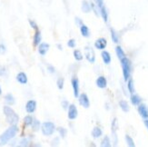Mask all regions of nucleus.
<instances>
[{
	"instance_id": "1",
	"label": "nucleus",
	"mask_w": 148,
	"mask_h": 147,
	"mask_svg": "<svg viewBox=\"0 0 148 147\" xmlns=\"http://www.w3.org/2000/svg\"><path fill=\"white\" fill-rule=\"evenodd\" d=\"M17 132H18V128L17 125L15 124L11 125L6 132L0 135V145L6 144L9 140H11L13 137H15V135L17 134Z\"/></svg>"
},
{
	"instance_id": "2",
	"label": "nucleus",
	"mask_w": 148,
	"mask_h": 147,
	"mask_svg": "<svg viewBox=\"0 0 148 147\" xmlns=\"http://www.w3.org/2000/svg\"><path fill=\"white\" fill-rule=\"evenodd\" d=\"M4 114L6 115V118L7 120V122L13 125V124H17L18 123V120H19V117L18 115L15 114V112L14 110L9 107V106H4Z\"/></svg>"
},
{
	"instance_id": "3",
	"label": "nucleus",
	"mask_w": 148,
	"mask_h": 147,
	"mask_svg": "<svg viewBox=\"0 0 148 147\" xmlns=\"http://www.w3.org/2000/svg\"><path fill=\"white\" fill-rule=\"evenodd\" d=\"M121 65H122L123 68V75L125 80L128 81L131 74V62L127 57H124L123 59H121Z\"/></svg>"
},
{
	"instance_id": "4",
	"label": "nucleus",
	"mask_w": 148,
	"mask_h": 147,
	"mask_svg": "<svg viewBox=\"0 0 148 147\" xmlns=\"http://www.w3.org/2000/svg\"><path fill=\"white\" fill-rule=\"evenodd\" d=\"M41 129H42V133H43L44 135L48 136V135L53 134V133L55 132L56 126L52 122H45L43 124H42Z\"/></svg>"
},
{
	"instance_id": "5",
	"label": "nucleus",
	"mask_w": 148,
	"mask_h": 147,
	"mask_svg": "<svg viewBox=\"0 0 148 147\" xmlns=\"http://www.w3.org/2000/svg\"><path fill=\"white\" fill-rule=\"evenodd\" d=\"M84 55H86V58L87 61L91 64H94L96 61V55H94V52L90 47H86L84 48Z\"/></svg>"
},
{
	"instance_id": "6",
	"label": "nucleus",
	"mask_w": 148,
	"mask_h": 147,
	"mask_svg": "<svg viewBox=\"0 0 148 147\" xmlns=\"http://www.w3.org/2000/svg\"><path fill=\"white\" fill-rule=\"evenodd\" d=\"M79 98V104H81V106L84 108H88L90 106V102H89V99H88V96L86 94H81L80 96H78Z\"/></svg>"
},
{
	"instance_id": "7",
	"label": "nucleus",
	"mask_w": 148,
	"mask_h": 147,
	"mask_svg": "<svg viewBox=\"0 0 148 147\" xmlns=\"http://www.w3.org/2000/svg\"><path fill=\"white\" fill-rule=\"evenodd\" d=\"M77 114H78V112H77L76 106L75 104H70V106H68V118L74 120L77 117Z\"/></svg>"
},
{
	"instance_id": "8",
	"label": "nucleus",
	"mask_w": 148,
	"mask_h": 147,
	"mask_svg": "<svg viewBox=\"0 0 148 147\" xmlns=\"http://www.w3.org/2000/svg\"><path fill=\"white\" fill-rule=\"evenodd\" d=\"M72 86L74 89V96L77 98L79 96V81L76 77L72 78Z\"/></svg>"
},
{
	"instance_id": "9",
	"label": "nucleus",
	"mask_w": 148,
	"mask_h": 147,
	"mask_svg": "<svg viewBox=\"0 0 148 147\" xmlns=\"http://www.w3.org/2000/svg\"><path fill=\"white\" fill-rule=\"evenodd\" d=\"M138 113L144 119L148 118V107L145 104H139L138 106Z\"/></svg>"
},
{
	"instance_id": "10",
	"label": "nucleus",
	"mask_w": 148,
	"mask_h": 147,
	"mask_svg": "<svg viewBox=\"0 0 148 147\" xmlns=\"http://www.w3.org/2000/svg\"><path fill=\"white\" fill-rule=\"evenodd\" d=\"M106 45H107V42L104 38H99L96 41V43H94L96 48L99 50H104L105 47H106Z\"/></svg>"
},
{
	"instance_id": "11",
	"label": "nucleus",
	"mask_w": 148,
	"mask_h": 147,
	"mask_svg": "<svg viewBox=\"0 0 148 147\" xmlns=\"http://www.w3.org/2000/svg\"><path fill=\"white\" fill-rule=\"evenodd\" d=\"M35 108H36V102L34 100H30L26 103V106H25V110L26 112L31 114V113H34L35 111Z\"/></svg>"
},
{
	"instance_id": "12",
	"label": "nucleus",
	"mask_w": 148,
	"mask_h": 147,
	"mask_svg": "<svg viewBox=\"0 0 148 147\" xmlns=\"http://www.w3.org/2000/svg\"><path fill=\"white\" fill-rule=\"evenodd\" d=\"M49 50V45L46 44V43H42L39 45V47H38V52L41 55H45L47 51Z\"/></svg>"
},
{
	"instance_id": "13",
	"label": "nucleus",
	"mask_w": 148,
	"mask_h": 147,
	"mask_svg": "<svg viewBox=\"0 0 148 147\" xmlns=\"http://www.w3.org/2000/svg\"><path fill=\"white\" fill-rule=\"evenodd\" d=\"M96 86L99 88H104V87H106L107 82H106V79H105V77H104V76H99L97 78V80H96Z\"/></svg>"
},
{
	"instance_id": "14",
	"label": "nucleus",
	"mask_w": 148,
	"mask_h": 147,
	"mask_svg": "<svg viewBox=\"0 0 148 147\" xmlns=\"http://www.w3.org/2000/svg\"><path fill=\"white\" fill-rule=\"evenodd\" d=\"M17 80L20 84H22V85H25V84L27 83V76H26V75H25V73L21 72V73H19L18 75L17 76Z\"/></svg>"
},
{
	"instance_id": "15",
	"label": "nucleus",
	"mask_w": 148,
	"mask_h": 147,
	"mask_svg": "<svg viewBox=\"0 0 148 147\" xmlns=\"http://www.w3.org/2000/svg\"><path fill=\"white\" fill-rule=\"evenodd\" d=\"M80 31H81V34L84 37H88L89 35H90V31H89V28L86 27V25H80Z\"/></svg>"
},
{
	"instance_id": "16",
	"label": "nucleus",
	"mask_w": 148,
	"mask_h": 147,
	"mask_svg": "<svg viewBox=\"0 0 148 147\" xmlns=\"http://www.w3.org/2000/svg\"><path fill=\"white\" fill-rule=\"evenodd\" d=\"M101 55H102V58H103V61H104V64H106V65L110 64V62H111V55H110V54L108 53L107 51H103Z\"/></svg>"
},
{
	"instance_id": "17",
	"label": "nucleus",
	"mask_w": 148,
	"mask_h": 147,
	"mask_svg": "<svg viewBox=\"0 0 148 147\" xmlns=\"http://www.w3.org/2000/svg\"><path fill=\"white\" fill-rule=\"evenodd\" d=\"M41 33L39 30H35V33L34 35V45H38L41 42Z\"/></svg>"
},
{
	"instance_id": "18",
	"label": "nucleus",
	"mask_w": 148,
	"mask_h": 147,
	"mask_svg": "<svg viewBox=\"0 0 148 147\" xmlns=\"http://www.w3.org/2000/svg\"><path fill=\"white\" fill-rule=\"evenodd\" d=\"M131 102L135 106H139L142 102V99L139 96H137V94H133V96H131Z\"/></svg>"
},
{
	"instance_id": "19",
	"label": "nucleus",
	"mask_w": 148,
	"mask_h": 147,
	"mask_svg": "<svg viewBox=\"0 0 148 147\" xmlns=\"http://www.w3.org/2000/svg\"><path fill=\"white\" fill-rule=\"evenodd\" d=\"M102 130L100 129L99 127H94L92 131V135L94 138H99L100 136L102 135Z\"/></svg>"
},
{
	"instance_id": "20",
	"label": "nucleus",
	"mask_w": 148,
	"mask_h": 147,
	"mask_svg": "<svg viewBox=\"0 0 148 147\" xmlns=\"http://www.w3.org/2000/svg\"><path fill=\"white\" fill-rule=\"evenodd\" d=\"M82 10L84 13H89L91 10V5H89L88 2L86 1V0L83 1V3H82Z\"/></svg>"
},
{
	"instance_id": "21",
	"label": "nucleus",
	"mask_w": 148,
	"mask_h": 147,
	"mask_svg": "<svg viewBox=\"0 0 148 147\" xmlns=\"http://www.w3.org/2000/svg\"><path fill=\"white\" fill-rule=\"evenodd\" d=\"M115 52H116V55H117L118 58H119L120 60H121V59H123L124 57H125V54L124 50H123L122 48H121V46H116Z\"/></svg>"
},
{
	"instance_id": "22",
	"label": "nucleus",
	"mask_w": 148,
	"mask_h": 147,
	"mask_svg": "<svg viewBox=\"0 0 148 147\" xmlns=\"http://www.w3.org/2000/svg\"><path fill=\"white\" fill-rule=\"evenodd\" d=\"M100 14H101L104 22H106L108 19V15H107V12H106V8H105L104 6H103L101 8H100Z\"/></svg>"
},
{
	"instance_id": "23",
	"label": "nucleus",
	"mask_w": 148,
	"mask_h": 147,
	"mask_svg": "<svg viewBox=\"0 0 148 147\" xmlns=\"http://www.w3.org/2000/svg\"><path fill=\"white\" fill-rule=\"evenodd\" d=\"M5 100H6V102L8 104H10V106H11V104H15V98H14V96H12L11 94H7L6 96H5Z\"/></svg>"
},
{
	"instance_id": "24",
	"label": "nucleus",
	"mask_w": 148,
	"mask_h": 147,
	"mask_svg": "<svg viewBox=\"0 0 148 147\" xmlns=\"http://www.w3.org/2000/svg\"><path fill=\"white\" fill-rule=\"evenodd\" d=\"M119 106H120L121 109H122L124 112H128L129 111V106H128L127 102H125V101H120Z\"/></svg>"
},
{
	"instance_id": "25",
	"label": "nucleus",
	"mask_w": 148,
	"mask_h": 147,
	"mask_svg": "<svg viewBox=\"0 0 148 147\" xmlns=\"http://www.w3.org/2000/svg\"><path fill=\"white\" fill-rule=\"evenodd\" d=\"M74 56H75V59L77 60V61H81L83 59V55H82L80 50H75V51H74Z\"/></svg>"
},
{
	"instance_id": "26",
	"label": "nucleus",
	"mask_w": 148,
	"mask_h": 147,
	"mask_svg": "<svg viewBox=\"0 0 148 147\" xmlns=\"http://www.w3.org/2000/svg\"><path fill=\"white\" fill-rule=\"evenodd\" d=\"M128 90L131 94L135 93V86H134V81L133 79H128V84H127Z\"/></svg>"
},
{
	"instance_id": "27",
	"label": "nucleus",
	"mask_w": 148,
	"mask_h": 147,
	"mask_svg": "<svg viewBox=\"0 0 148 147\" xmlns=\"http://www.w3.org/2000/svg\"><path fill=\"white\" fill-rule=\"evenodd\" d=\"M33 121H34L33 117L30 116V115H27V116H25L24 118V124H25V125H26V126H28V125L32 124Z\"/></svg>"
},
{
	"instance_id": "28",
	"label": "nucleus",
	"mask_w": 148,
	"mask_h": 147,
	"mask_svg": "<svg viewBox=\"0 0 148 147\" xmlns=\"http://www.w3.org/2000/svg\"><path fill=\"white\" fill-rule=\"evenodd\" d=\"M101 145L104 146V147H108V146H110V139H109L108 136H104L103 141H102Z\"/></svg>"
},
{
	"instance_id": "29",
	"label": "nucleus",
	"mask_w": 148,
	"mask_h": 147,
	"mask_svg": "<svg viewBox=\"0 0 148 147\" xmlns=\"http://www.w3.org/2000/svg\"><path fill=\"white\" fill-rule=\"evenodd\" d=\"M31 125H32L34 131H38L39 129V127H40V123H39V121H38V120H34Z\"/></svg>"
},
{
	"instance_id": "30",
	"label": "nucleus",
	"mask_w": 148,
	"mask_h": 147,
	"mask_svg": "<svg viewBox=\"0 0 148 147\" xmlns=\"http://www.w3.org/2000/svg\"><path fill=\"white\" fill-rule=\"evenodd\" d=\"M125 140H126V143H127V144H128L129 146L134 147V146L135 145V143H134V140L132 139L129 135H126V136H125Z\"/></svg>"
},
{
	"instance_id": "31",
	"label": "nucleus",
	"mask_w": 148,
	"mask_h": 147,
	"mask_svg": "<svg viewBox=\"0 0 148 147\" xmlns=\"http://www.w3.org/2000/svg\"><path fill=\"white\" fill-rule=\"evenodd\" d=\"M111 36H112V39H113V41L115 42V43H117V42H118V36L113 29H111Z\"/></svg>"
},
{
	"instance_id": "32",
	"label": "nucleus",
	"mask_w": 148,
	"mask_h": 147,
	"mask_svg": "<svg viewBox=\"0 0 148 147\" xmlns=\"http://www.w3.org/2000/svg\"><path fill=\"white\" fill-rule=\"evenodd\" d=\"M57 86L59 89H63V87H64V78H59L57 80Z\"/></svg>"
},
{
	"instance_id": "33",
	"label": "nucleus",
	"mask_w": 148,
	"mask_h": 147,
	"mask_svg": "<svg viewBox=\"0 0 148 147\" xmlns=\"http://www.w3.org/2000/svg\"><path fill=\"white\" fill-rule=\"evenodd\" d=\"M58 132L60 133V135L62 136V137H65V136L66 135V130L65 128H62V127L58 128Z\"/></svg>"
},
{
	"instance_id": "34",
	"label": "nucleus",
	"mask_w": 148,
	"mask_h": 147,
	"mask_svg": "<svg viewBox=\"0 0 148 147\" xmlns=\"http://www.w3.org/2000/svg\"><path fill=\"white\" fill-rule=\"evenodd\" d=\"M67 45L69 46V47H72V48H74V47H76V40L70 39L69 41L67 42Z\"/></svg>"
},
{
	"instance_id": "35",
	"label": "nucleus",
	"mask_w": 148,
	"mask_h": 147,
	"mask_svg": "<svg viewBox=\"0 0 148 147\" xmlns=\"http://www.w3.org/2000/svg\"><path fill=\"white\" fill-rule=\"evenodd\" d=\"M29 24H30L31 27H32V28H34L35 30H38V25L35 24V21H33V20H29Z\"/></svg>"
},
{
	"instance_id": "36",
	"label": "nucleus",
	"mask_w": 148,
	"mask_h": 147,
	"mask_svg": "<svg viewBox=\"0 0 148 147\" xmlns=\"http://www.w3.org/2000/svg\"><path fill=\"white\" fill-rule=\"evenodd\" d=\"M96 4H97V7L100 9L104 6V0H96Z\"/></svg>"
},
{
	"instance_id": "37",
	"label": "nucleus",
	"mask_w": 148,
	"mask_h": 147,
	"mask_svg": "<svg viewBox=\"0 0 148 147\" xmlns=\"http://www.w3.org/2000/svg\"><path fill=\"white\" fill-rule=\"evenodd\" d=\"M6 52V46L4 45H0V54H4Z\"/></svg>"
},
{
	"instance_id": "38",
	"label": "nucleus",
	"mask_w": 148,
	"mask_h": 147,
	"mask_svg": "<svg viewBox=\"0 0 148 147\" xmlns=\"http://www.w3.org/2000/svg\"><path fill=\"white\" fill-rule=\"evenodd\" d=\"M62 106H63V108H64V109H67V107L69 106H68V103H67L66 101H64V102H63V103H62Z\"/></svg>"
},
{
	"instance_id": "39",
	"label": "nucleus",
	"mask_w": 148,
	"mask_h": 147,
	"mask_svg": "<svg viewBox=\"0 0 148 147\" xmlns=\"http://www.w3.org/2000/svg\"><path fill=\"white\" fill-rule=\"evenodd\" d=\"M91 8H92L93 10H94V13H96V15H98V12H97V9H96V7H94V5L93 3L91 4Z\"/></svg>"
},
{
	"instance_id": "40",
	"label": "nucleus",
	"mask_w": 148,
	"mask_h": 147,
	"mask_svg": "<svg viewBox=\"0 0 148 147\" xmlns=\"http://www.w3.org/2000/svg\"><path fill=\"white\" fill-rule=\"evenodd\" d=\"M48 69H49V72H51V73H54V72H55V68L52 67V66H49Z\"/></svg>"
},
{
	"instance_id": "41",
	"label": "nucleus",
	"mask_w": 148,
	"mask_h": 147,
	"mask_svg": "<svg viewBox=\"0 0 148 147\" xmlns=\"http://www.w3.org/2000/svg\"><path fill=\"white\" fill-rule=\"evenodd\" d=\"M76 23H77L78 25H82V22H81V20L79 19V18H76Z\"/></svg>"
},
{
	"instance_id": "42",
	"label": "nucleus",
	"mask_w": 148,
	"mask_h": 147,
	"mask_svg": "<svg viewBox=\"0 0 148 147\" xmlns=\"http://www.w3.org/2000/svg\"><path fill=\"white\" fill-rule=\"evenodd\" d=\"M145 125H146V127L148 128V118L145 121Z\"/></svg>"
},
{
	"instance_id": "43",
	"label": "nucleus",
	"mask_w": 148,
	"mask_h": 147,
	"mask_svg": "<svg viewBox=\"0 0 148 147\" xmlns=\"http://www.w3.org/2000/svg\"><path fill=\"white\" fill-rule=\"evenodd\" d=\"M2 94V90H1V87H0V94Z\"/></svg>"
}]
</instances>
